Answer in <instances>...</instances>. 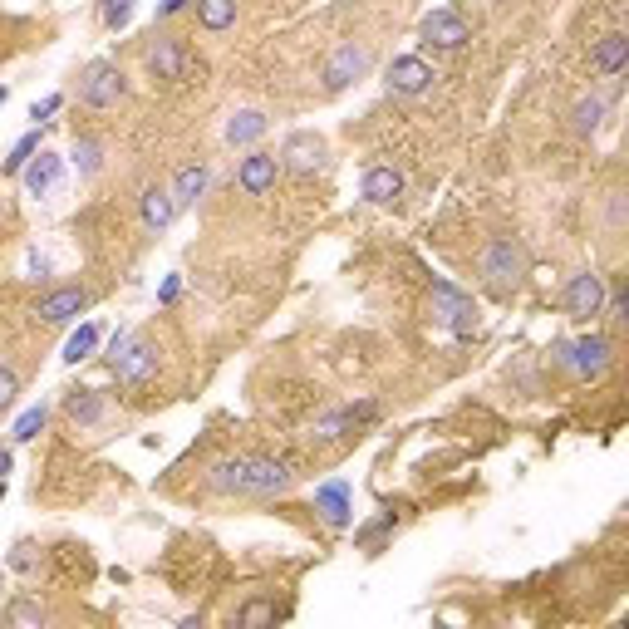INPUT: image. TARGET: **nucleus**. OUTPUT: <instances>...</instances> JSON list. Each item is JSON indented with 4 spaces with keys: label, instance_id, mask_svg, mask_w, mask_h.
Here are the masks:
<instances>
[{
    "label": "nucleus",
    "instance_id": "nucleus-1",
    "mask_svg": "<svg viewBox=\"0 0 629 629\" xmlns=\"http://www.w3.org/2000/svg\"><path fill=\"white\" fill-rule=\"evenodd\" d=\"M477 276H482V286L492 290V295L512 300L516 290H521V281H526V251L516 241H507V236L487 241L482 256H477Z\"/></svg>",
    "mask_w": 629,
    "mask_h": 629
},
{
    "label": "nucleus",
    "instance_id": "nucleus-2",
    "mask_svg": "<svg viewBox=\"0 0 629 629\" xmlns=\"http://www.w3.org/2000/svg\"><path fill=\"white\" fill-rule=\"evenodd\" d=\"M551 359L561 369H571L575 379H600L615 359V340L605 335H580V340H556L551 344Z\"/></svg>",
    "mask_w": 629,
    "mask_h": 629
},
{
    "label": "nucleus",
    "instance_id": "nucleus-3",
    "mask_svg": "<svg viewBox=\"0 0 629 629\" xmlns=\"http://www.w3.org/2000/svg\"><path fill=\"white\" fill-rule=\"evenodd\" d=\"M290 482H295V462H286V458H246V467H241V492H236V497H256V502H266V497L290 492Z\"/></svg>",
    "mask_w": 629,
    "mask_h": 629
},
{
    "label": "nucleus",
    "instance_id": "nucleus-4",
    "mask_svg": "<svg viewBox=\"0 0 629 629\" xmlns=\"http://www.w3.org/2000/svg\"><path fill=\"white\" fill-rule=\"evenodd\" d=\"M123 69L109 64V59H94L84 74H79V104L84 109H114L118 99H123Z\"/></svg>",
    "mask_w": 629,
    "mask_h": 629
},
{
    "label": "nucleus",
    "instance_id": "nucleus-5",
    "mask_svg": "<svg viewBox=\"0 0 629 629\" xmlns=\"http://www.w3.org/2000/svg\"><path fill=\"white\" fill-rule=\"evenodd\" d=\"M433 320L448 325L458 340H467V335L477 330V305H472V295H462L453 281H433Z\"/></svg>",
    "mask_w": 629,
    "mask_h": 629
},
{
    "label": "nucleus",
    "instance_id": "nucleus-6",
    "mask_svg": "<svg viewBox=\"0 0 629 629\" xmlns=\"http://www.w3.org/2000/svg\"><path fill=\"white\" fill-rule=\"evenodd\" d=\"M418 40L433 45V50H462V45L472 40V25L462 20L458 5H443V10H428V15L418 20Z\"/></svg>",
    "mask_w": 629,
    "mask_h": 629
},
{
    "label": "nucleus",
    "instance_id": "nucleus-7",
    "mask_svg": "<svg viewBox=\"0 0 629 629\" xmlns=\"http://www.w3.org/2000/svg\"><path fill=\"white\" fill-rule=\"evenodd\" d=\"M109 369H114V379L123 384V389H143V384L158 374V349L133 335V340L123 344L114 359H109Z\"/></svg>",
    "mask_w": 629,
    "mask_h": 629
},
{
    "label": "nucleus",
    "instance_id": "nucleus-8",
    "mask_svg": "<svg viewBox=\"0 0 629 629\" xmlns=\"http://www.w3.org/2000/svg\"><path fill=\"white\" fill-rule=\"evenodd\" d=\"M374 418H379V403L374 399L344 403V408H330L325 418H315L310 438H315V443H340V438H349L354 428H364V423H374Z\"/></svg>",
    "mask_w": 629,
    "mask_h": 629
},
{
    "label": "nucleus",
    "instance_id": "nucleus-9",
    "mask_svg": "<svg viewBox=\"0 0 629 629\" xmlns=\"http://www.w3.org/2000/svg\"><path fill=\"white\" fill-rule=\"evenodd\" d=\"M148 74L153 79H168V84H187L192 74H202V64L192 59V50L182 40H158L148 50Z\"/></svg>",
    "mask_w": 629,
    "mask_h": 629
},
{
    "label": "nucleus",
    "instance_id": "nucleus-10",
    "mask_svg": "<svg viewBox=\"0 0 629 629\" xmlns=\"http://www.w3.org/2000/svg\"><path fill=\"white\" fill-rule=\"evenodd\" d=\"M369 64H374L369 45H354V40H349V45H340L335 55L325 59V74H320V79H325V89H330V94H340V89L359 84V79L369 74Z\"/></svg>",
    "mask_w": 629,
    "mask_h": 629
},
{
    "label": "nucleus",
    "instance_id": "nucleus-11",
    "mask_svg": "<svg viewBox=\"0 0 629 629\" xmlns=\"http://www.w3.org/2000/svg\"><path fill=\"white\" fill-rule=\"evenodd\" d=\"M566 315L571 320H595L600 310H605V281L595 276V271H575L571 281H566Z\"/></svg>",
    "mask_w": 629,
    "mask_h": 629
},
{
    "label": "nucleus",
    "instance_id": "nucleus-12",
    "mask_svg": "<svg viewBox=\"0 0 629 629\" xmlns=\"http://www.w3.org/2000/svg\"><path fill=\"white\" fill-rule=\"evenodd\" d=\"M281 168L300 172V177L320 172L325 168V138L310 133V128H295V133L286 138V148H281Z\"/></svg>",
    "mask_w": 629,
    "mask_h": 629
},
{
    "label": "nucleus",
    "instance_id": "nucleus-13",
    "mask_svg": "<svg viewBox=\"0 0 629 629\" xmlns=\"http://www.w3.org/2000/svg\"><path fill=\"white\" fill-rule=\"evenodd\" d=\"M276 177H281V158L256 148V153L241 158V168H236V187H241L246 197H266V192H276Z\"/></svg>",
    "mask_w": 629,
    "mask_h": 629
},
{
    "label": "nucleus",
    "instance_id": "nucleus-14",
    "mask_svg": "<svg viewBox=\"0 0 629 629\" xmlns=\"http://www.w3.org/2000/svg\"><path fill=\"white\" fill-rule=\"evenodd\" d=\"M79 310H89V290L84 286H59V290H50V295H40L35 320H40V325H69Z\"/></svg>",
    "mask_w": 629,
    "mask_h": 629
},
{
    "label": "nucleus",
    "instance_id": "nucleus-15",
    "mask_svg": "<svg viewBox=\"0 0 629 629\" xmlns=\"http://www.w3.org/2000/svg\"><path fill=\"white\" fill-rule=\"evenodd\" d=\"M433 64L418 55H399L394 64H389V74H384V84L394 89V94H423V89H433Z\"/></svg>",
    "mask_w": 629,
    "mask_h": 629
},
{
    "label": "nucleus",
    "instance_id": "nucleus-16",
    "mask_svg": "<svg viewBox=\"0 0 629 629\" xmlns=\"http://www.w3.org/2000/svg\"><path fill=\"white\" fill-rule=\"evenodd\" d=\"M20 177H25V192H30V197H50V192L59 187V177H64V158L50 153V148H40V153L25 163Z\"/></svg>",
    "mask_w": 629,
    "mask_h": 629
},
{
    "label": "nucleus",
    "instance_id": "nucleus-17",
    "mask_svg": "<svg viewBox=\"0 0 629 629\" xmlns=\"http://www.w3.org/2000/svg\"><path fill=\"white\" fill-rule=\"evenodd\" d=\"M315 512H320L325 526L344 531V526H349V512H354V502H349V482H325V487H315Z\"/></svg>",
    "mask_w": 629,
    "mask_h": 629
},
{
    "label": "nucleus",
    "instance_id": "nucleus-18",
    "mask_svg": "<svg viewBox=\"0 0 629 629\" xmlns=\"http://www.w3.org/2000/svg\"><path fill=\"white\" fill-rule=\"evenodd\" d=\"M359 192H364V202H379V207H389V202H399V197H403V172L389 168V163H374V168L364 172Z\"/></svg>",
    "mask_w": 629,
    "mask_h": 629
},
{
    "label": "nucleus",
    "instance_id": "nucleus-19",
    "mask_svg": "<svg viewBox=\"0 0 629 629\" xmlns=\"http://www.w3.org/2000/svg\"><path fill=\"white\" fill-rule=\"evenodd\" d=\"M64 418H69L79 433H84V428H99V423H104V394H99V389H69Z\"/></svg>",
    "mask_w": 629,
    "mask_h": 629
},
{
    "label": "nucleus",
    "instance_id": "nucleus-20",
    "mask_svg": "<svg viewBox=\"0 0 629 629\" xmlns=\"http://www.w3.org/2000/svg\"><path fill=\"white\" fill-rule=\"evenodd\" d=\"M629 64V35H620V30H610L600 45H595V55H590V69L600 74V79H615V74H625Z\"/></svg>",
    "mask_w": 629,
    "mask_h": 629
},
{
    "label": "nucleus",
    "instance_id": "nucleus-21",
    "mask_svg": "<svg viewBox=\"0 0 629 629\" xmlns=\"http://www.w3.org/2000/svg\"><path fill=\"white\" fill-rule=\"evenodd\" d=\"M138 212H143V227H148V231H168L172 217H177L172 187H143V197H138Z\"/></svg>",
    "mask_w": 629,
    "mask_h": 629
},
{
    "label": "nucleus",
    "instance_id": "nucleus-22",
    "mask_svg": "<svg viewBox=\"0 0 629 629\" xmlns=\"http://www.w3.org/2000/svg\"><path fill=\"white\" fill-rule=\"evenodd\" d=\"M207 187H212V168L187 163V168L172 177V202H177V207H192V202H202V197H207Z\"/></svg>",
    "mask_w": 629,
    "mask_h": 629
},
{
    "label": "nucleus",
    "instance_id": "nucleus-23",
    "mask_svg": "<svg viewBox=\"0 0 629 629\" xmlns=\"http://www.w3.org/2000/svg\"><path fill=\"white\" fill-rule=\"evenodd\" d=\"M266 128H271V118L261 114V109H241V114H231V123H227V143L231 148H246V143L266 138Z\"/></svg>",
    "mask_w": 629,
    "mask_h": 629
},
{
    "label": "nucleus",
    "instance_id": "nucleus-24",
    "mask_svg": "<svg viewBox=\"0 0 629 629\" xmlns=\"http://www.w3.org/2000/svg\"><path fill=\"white\" fill-rule=\"evenodd\" d=\"M236 15H241V5L236 0H197V20H202V30H231L236 25Z\"/></svg>",
    "mask_w": 629,
    "mask_h": 629
},
{
    "label": "nucleus",
    "instance_id": "nucleus-25",
    "mask_svg": "<svg viewBox=\"0 0 629 629\" xmlns=\"http://www.w3.org/2000/svg\"><path fill=\"white\" fill-rule=\"evenodd\" d=\"M394 526H399V516H394V512H379L374 521H369V526H359V531H354V546L374 556V551H379V546H384V541L394 536Z\"/></svg>",
    "mask_w": 629,
    "mask_h": 629
},
{
    "label": "nucleus",
    "instance_id": "nucleus-26",
    "mask_svg": "<svg viewBox=\"0 0 629 629\" xmlns=\"http://www.w3.org/2000/svg\"><path fill=\"white\" fill-rule=\"evenodd\" d=\"M241 467H246V458L217 462V467L207 472V487H212L217 497H236V492H241Z\"/></svg>",
    "mask_w": 629,
    "mask_h": 629
},
{
    "label": "nucleus",
    "instance_id": "nucleus-27",
    "mask_svg": "<svg viewBox=\"0 0 629 629\" xmlns=\"http://www.w3.org/2000/svg\"><path fill=\"white\" fill-rule=\"evenodd\" d=\"M69 158H74L79 177H94V172L104 168V143H99V138H89V133H79V138H74V153H69Z\"/></svg>",
    "mask_w": 629,
    "mask_h": 629
},
{
    "label": "nucleus",
    "instance_id": "nucleus-28",
    "mask_svg": "<svg viewBox=\"0 0 629 629\" xmlns=\"http://www.w3.org/2000/svg\"><path fill=\"white\" fill-rule=\"evenodd\" d=\"M94 349H99V325L89 320V325H79V330L64 340V364H84Z\"/></svg>",
    "mask_w": 629,
    "mask_h": 629
},
{
    "label": "nucleus",
    "instance_id": "nucleus-29",
    "mask_svg": "<svg viewBox=\"0 0 629 629\" xmlns=\"http://www.w3.org/2000/svg\"><path fill=\"white\" fill-rule=\"evenodd\" d=\"M45 423H50V408H45V403H35V408H25V413L15 418L10 438H15V443H35V438L45 433Z\"/></svg>",
    "mask_w": 629,
    "mask_h": 629
},
{
    "label": "nucleus",
    "instance_id": "nucleus-30",
    "mask_svg": "<svg viewBox=\"0 0 629 629\" xmlns=\"http://www.w3.org/2000/svg\"><path fill=\"white\" fill-rule=\"evenodd\" d=\"M600 118H605V99H600V94H590V99H580V104H575L571 128L580 133V138H590V133L600 128Z\"/></svg>",
    "mask_w": 629,
    "mask_h": 629
},
{
    "label": "nucleus",
    "instance_id": "nucleus-31",
    "mask_svg": "<svg viewBox=\"0 0 629 629\" xmlns=\"http://www.w3.org/2000/svg\"><path fill=\"white\" fill-rule=\"evenodd\" d=\"M35 153H40V128H30V133H25V138L10 148V158L0 163V172H5V177H20V172H25V163H30Z\"/></svg>",
    "mask_w": 629,
    "mask_h": 629
},
{
    "label": "nucleus",
    "instance_id": "nucleus-32",
    "mask_svg": "<svg viewBox=\"0 0 629 629\" xmlns=\"http://www.w3.org/2000/svg\"><path fill=\"white\" fill-rule=\"evenodd\" d=\"M50 620V610L35 600V595H20L10 610H5V625H45Z\"/></svg>",
    "mask_w": 629,
    "mask_h": 629
},
{
    "label": "nucleus",
    "instance_id": "nucleus-33",
    "mask_svg": "<svg viewBox=\"0 0 629 629\" xmlns=\"http://www.w3.org/2000/svg\"><path fill=\"white\" fill-rule=\"evenodd\" d=\"M281 610L276 605H266V600H251L246 610H236V625H271Z\"/></svg>",
    "mask_w": 629,
    "mask_h": 629
},
{
    "label": "nucleus",
    "instance_id": "nucleus-34",
    "mask_svg": "<svg viewBox=\"0 0 629 629\" xmlns=\"http://www.w3.org/2000/svg\"><path fill=\"white\" fill-rule=\"evenodd\" d=\"M99 15H104V25H109V30H123V25H128V15H133V0H104V10H99Z\"/></svg>",
    "mask_w": 629,
    "mask_h": 629
},
{
    "label": "nucleus",
    "instance_id": "nucleus-35",
    "mask_svg": "<svg viewBox=\"0 0 629 629\" xmlns=\"http://www.w3.org/2000/svg\"><path fill=\"white\" fill-rule=\"evenodd\" d=\"M15 394H20V379H15V369H10V364H0V413L15 403Z\"/></svg>",
    "mask_w": 629,
    "mask_h": 629
},
{
    "label": "nucleus",
    "instance_id": "nucleus-36",
    "mask_svg": "<svg viewBox=\"0 0 629 629\" xmlns=\"http://www.w3.org/2000/svg\"><path fill=\"white\" fill-rule=\"evenodd\" d=\"M600 315H610L615 325H625V320H629V300H625V290H615V295L605 300V310H600Z\"/></svg>",
    "mask_w": 629,
    "mask_h": 629
},
{
    "label": "nucleus",
    "instance_id": "nucleus-37",
    "mask_svg": "<svg viewBox=\"0 0 629 629\" xmlns=\"http://www.w3.org/2000/svg\"><path fill=\"white\" fill-rule=\"evenodd\" d=\"M59 104H64L59 94H45V99H40V104L30 109V118H35V128H40V123H50V114H59Z\"/></svg>",
    "mask_w": 629,
    "mask_h": 629
},
{
    "label": "nucleus",
    "instance_id": "nucleus-38",
    "mask_svg": "<svg viewBox=\"0 0 629 629\" xmlns=\"http://www.w3.org/2000/svg\"><path fill=\"white\" fill-rule=\"evenodd\" d=\"M10 571H35V546H15V556H10Z\"/></svg>",
    "mask_w": 629,
    "mask_h": 629
},
{
    "label": "nucleus",
    "instance_id": "nucleus-39",
    "mask_svg": "<svg viewBox=\"0 0 629 629\" xmlns=\"http://www.w3.org/2000/svg\"><path fill=\"white\" fill-rule=\"evenodd\" d=\"M177 290H182V281H177V276H172L168 286L158 290V300H163V305H172V300H177Z\"/></svg>",
    "mask_w": 629,
    "mask_h": 629
},
{
    "label": "nucleus",
    "instance_id": "nucleus-40",
    "mask_svg": "<svg viewBox=\"0 0 629 629\" xmlns=\"http://www.w3.org/2000/svg\"><path fill=\"white\" fill-rule=\"evenodd\" d=\"M182 5H187V0H163V5H158V20H168V15H177Z\"/></svg>",
    "mask_w": 629,
    "mask_h": 629
},
{
    "label": "nucleus",
    "instance_id": "nucleus-41",
    "mask_svg": "<svg viewBox=\"0 0 629 629\" xmlns=\"http://www.w3.org/2000/svg\"><path fill=\"white\" fill-rule=\"evenodd\" d=\"M10 472V448H0V477Z\"/></svg>",
    "mask_w": 629,
    "mask_h": 629
},
{
    "label": "nucleus",
    "instance_id": "nucleus-42",
    "mask_svg": "<svg viewBox=\"0 0 629 629\" xmlns=\"http://www.w3.org/2000/svg\"><path fill=\"white\" fill-rule=\"evenodd\" d=\"M5 99H10V89H5V84H0V109H5Z\"/></svg>",
    "mask_w": 629,
    "mask_h": 629
},
{
    "label": "nucleus",
    "instance_id": "nucleus-43",
    "mask_svg": "<svg viewBox=\"0 0 629 629\" xmlns=\"http://www.w3.org/2000/svg\"><path fill=\"white\" fill-rule=\"evenodd\" d=\"M5 492H10V487H5V477H0V502H5Z\"/></svg>",
    "mask_w": 629,
    "mask_h": 629
},
{
    "label": "nucleus",
    "instance_id": "nucleus-44",
    "mask_svg": "<svg viewBox=\"0 0 629 629\" xmlns=\"http://www.w3.org/2000/svg\"><path fill=\"white\" fill-rule=\"evenodd\" d=\"M0 590H5V571H0Z\"/></svg>",
    "mask_w": 629,
    "mask_h": 629
}]
</instances>
